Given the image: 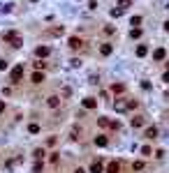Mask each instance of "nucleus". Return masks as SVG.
Masks as SVG:
<instances>
[{"mask_svg": "<svg viewBox=\"0 0 169 173\" xmlns=\"http://www.w3.org/2000/svg\"><path fill=\"white\" fill-rule=\"evenodd\" d=\"M165 30H167V32H169V21H167V23H165Z\"/></svg>", "mask_w": 169, "mask_h": 173, "instance_id": "obj_32", "label": "nucleus"}, {"mask_svg": "<svg viewBox=\"0 0 169 173\" xmlns=\"http://www.w3.org/2000/svg\"><path fill=\"white\" fill-rule=\"evenodd\" d=\"M104 32H107V35H114L116 30H114V26H107V28H104Z\"/></svg>", "mask_w": 169, "mask_h": 173, "instance_id": "obj_28", "label": "nucleus"}, {"mask_svg": "<svg viewBox=\"0 0 169 173\" xmlns=\"http://www.w3.org/2000/svg\"><path fill=\"white\" fill-rule=\"evenodd\" d=\"M162 79H165V81L169 83V72H165V76H162Z\"/></svg>", "mask_w": 169, "mask_h": 173, "instance_id": "obj_31", "label": "nucleus"}, {"mask_svg": "<svg viewBox=\"0 0 169 173\" xmlns=\"http://www.w3.org/2000/svg\"><path fill=\"white\" fill-rule=\"evenodd\" d=\"M79 65H81L79 58H72V60H69V67H79Z\"/></svg>", "mask_w": 169, "mask_h": 173, "instance_id": "obj_22", "label": "nucleus"}, {"mask_svg": "<svg viewBox=\"0 0 169 173\" xmlns=\"http://www.w3.org/2000/svg\"><path fill=\"white\" fill-rule=\"evenodd\" d=\"M97 125H100V127H111V120H107V118H97Z\"/></svg>", "mask_w": 169, "mask_h": 173, "instance_id": "obj_18", "label": "nucleus"}, {"mask_svg": "<svg viewBox=\"0 0 169 173\" xmlns=\"http://www.w3.org/2000/svg\"><path fill=\"white\" fill-rule=\"evenodd\" d=\"M49 53H51L49 46H37V49H35V56H37V58H46Z\"/></svg>", "mask_w": 169, "mask_h": 173, "instance_id": "obj_4", "label": "nucleus"}, {"mask_svg": "<svg viewBox=\"0 0 169 173\" xmlns=\"http://www.w3.org/2000/svg\"><path fill=\"white\" fill-rule=\"evenodd\" d=\"M130 125H132V127H144V118H132V120H130Z\"/></svg>", "mask_w": 169, "mask_h": 173, "instance_id": "obj_13", "label": "nucleus"}, {"mask_svg": "<svg viewBox=\"0 0 169 173\" xmlns=\"http://www.w3.org/2000/svg\"><path fill=\"white\" fill-rule=\"evenodd\" d=\"M90 173H104L102 162H93V164H90Z\"/></svg>", "mask_w": 169, "mask_h": 173, "instance_id": "obj_7", "label": "nucleus"}, {"mask_svg": "<svg viewBox=\"0 0 169 173\" xmlns=\"http://www.w3.org/2000/svg\"><path fill=\"white\" fill-rule=\"evenodd\" d=\"M146 53H148V49H146L144 44H139V46H137V56H139V58H144Z\"/></svg>", "mask_w": 169, "mask_h": 173, "instance_id": "obj_15", "label": "nucleus"}, {"mask_svg": "<svg viewBox=\"0 0 169 173\" xmlns=\"http://www.w3.org/2000/svg\"><path fill=\"white\" fill-rule=\"evenodd\" d=\"M118 169H120L118 162H111V164H109V173H118Z\"/></svg>", "mask_w": 169, "mask_h": 173, "instance_id": "obj_19", "label": "nucleus"}, {"mask_svg": "<svg viewBox=\"0 0 169 173\" xmlns=\"http://www.w3.org/2000/svg\"><path fill=\"white\" fill-rule=\"evenodd\" d=\"M130 5H132V2H130V0H118V5H116V9H120V12H125L127 7H130Z\"/></svg>", "mask_w": 169, "mask_h": 173, "instance_id": "obj_11", "label": "nucleus"}, {"mask_svg": "<svg viewBox=\"0 0 169 173\" xmlns=\"http://www.w3.org/2000/svg\"><path fill=\"white\" fill-rule=\"evenodd\" d=\"M74 173H86V171H84V169H77V171H74Z\"/></svg>", "mask_w": 169, "mask_h": 173, "instance_id": "obj_33", "label": "nucleus"}, {"mask_svg": "<svg viewBox=\"0 0 169 173\" xmlns=\"http://www.w3.org/2000/svg\"><path fill=\"white\" fill-rule=\"evenodd\" d=\"M46 104H49L51 109H58V106H60V97H58V95H51V97L46 99Z\"/></svg>", "mask_w": 169, "mask_h": 173, "instance_id": "obj_5", "label": "nucleus"}, {"mask_svg": "<svg viewBox=\"0 0 169 173\" xmlns=\"http://www.w3.org/2000/svg\"><path fill=\"white\" fill-rule=\"evenodd\" d=\"M44 81V74H42V72H35V74H33V83H42Z\"/></svg>", "mask_w": 169, "mask_h": 173, "instance_id": "obj_16", "label": "nucleus"}, {"mask_svg": "<svg viewBox=\"0 0 169 173\" xmlns=\"http://www.w3.org/2000/svg\"><path fill=\"white\" fill-rule=\"evenodd\" d=\"M135 106H137V102H135V99H130V102H125V99H116L114 109L118 111V113H123V111H127V109H135Z\"/></svg>", "mask_w": 169, "mask_h": 173, "instance_id": "obj_1", "label": "nucleus"}, {"mask_svg": "<svg viewBox=\"0 0 169 173\" xmlns=\"http://www.w3.org/2000/svg\"><path fill=\"white\" fill-rule=\"evenodd\" d=\"M51 35H56V37H60V35H63V26H60V28H54V30H51Z\"/></svg>", "mask_w": 169, "mask_h": 173, "instance_id": "obj_24", "label": "nucleus"}, {"mask_svg": "<svg viewBox=\"0 0 169 173\" xmlns=\"http://www.w3.org/2000/svg\"><path fill=\"white\" fill-rule=\"evenodd\" d=\"M167 69H169V62H167Z\"/></svg>", "mask_w": 169, "mask_h": 173, "instance_id": "obj_34", "label": "nucleus"}, {"mask_svg": "<svg viewBox=\"0 0 169 173\" xmlns=\"http://www.w3.org/2000/svg\"><path fill=\"white\" fill-rule=\"evenodd\" d=\"M33 155H35V159H42V157H44V150H42V148H37Z\"/></svg>", "mask_w": 169, "mask_h": 173, "instance_id": "obj_21", "label": "nucleus"}, {"mask_svg": "<svg viewBox=\"0 0 169 173\" xmlns=\"http://www.w3.org/2000/svg\"><path fill=\"white\" fill-rule=\"evenodd\" d=\"M3 69H7V62H5V60H0V72H3Z\"/></svg>", "mask_w": 169, "mask_h": 173, "instance_id": "obj_29", "label": "nucleus"}, {"mask_svg": "<svg viewBox=\"0 0 169 173\" xmlns=\"http://www.w3.org/2000/svg\"><path fill=\"white\" fill-rule=\"evenodd\" d=\"M21 76H23V67H21V65H16V67L9 72V79L16 83V81H21Z\"/></svg>", "mask_w": 169, "mask_h": 173, "instance_id": "obj_3", "label": "nucleus"}, {"mask_svg": "<svg viewBox=\"0 0 169 173\" xmlns=\"http://www.w3.org/2000/svg\"><path fill=\"white\" fill-rule=\"evenodd\" d=\"M81 104H84V109H95V106H97V99H93V97H86Z\"/></svg>", "mask_w": 169, "mask_h": 173, "instance_id": "obj_6", "label": "nucleus"}, {"mask_svg": "<svg viewBox=\"0 0 169 173\" xmlns=\"http://www.w3.org/2000/svg\"><path fill=\"white\" fill-rule=\"evenodd\" d=\"M141 155H144V157H151V148L144 146V148H141Z\"/></svg>", "mask_w": 169, "mask_h": 173, "instance_id": "obj_25", "label": "nucleus"}, {"mask_svg": "<svg viewBox=\"0 0 169 173\" xmlns=\"http://www.w3.org/2000/svg\"><path fill=\"white\" fill-rule=\"evenodd\" d=\"M33 173H42V164H39V162H35V166H33Z\"/></svg>", "mask_w": 169, "mask_h": 173, "instance_id": "obj_23", "label": "nucleus"}, {"mask_svg": "<svg viewBox=\"0 0 169 173\" xmlns=\"http://www.w3.org/2000/svg\"><path fill=\"white\" fill-rule=\"evenodd\" d=\"M28 132H30V134H39V125L37 122H30V125H28Z\"/></svg>", "mask_w": 169, "mask_h": 173, "instance_id": "obj_17", "label": "nucleus"}, {"mask_svg": "<svg viewBox=\"0 0 169 173\" xmlns=\"http://www.w3.org/2000/svg\"><path fill=\"white\" fill-rule=\"evenodd\" d=\"M3 111H5V102L0 99V113H3Z\"/></svg>", "mask_w": 169, "mask_h": 173, "instance_id": "obj_30", "label": "nucleus"}, {"mask_svg": "<svg viewBox=\"0 0 169 173\" xmlns=\"http://www.w3.org/2000/svg\"><path fill=\"white\" fill-rule=\"evenodd\" d=\"M165 56H167L165 49H155V51H153V58H155V60H165Z\"/></svg>", "mask_w": 169, "mask_h": 173, "instance_id": "obj_10", "label": "nucleus"}, {"mask_svg": "<svg viewBox=\"0 0 169 173\" xmlns=\"http://www.w3.org/2000/svg\"><path fill=\"white\" fill-rule=\"evenodd\" d=\"M146 139H158V127H148L146 129Z\"/></svg>", "mask_w": 169, "mask_h": 173, "instance_id": "obj_12", "label": "nucleus"}, {"mask_svg": "<svg viewBox=\"0 0 169 173\" xmlns=\"http://www.w3.org/2000/svg\"><path fill=\"white\" fill-rule=\"evenodd\" d=\"M107 136H95V146H100V148H104V146H107Z\"/></svg>", "mask_w": 169, "mask_h": 173, "instance_id": "obj_14", "label": "nucleus"}, {"mask_svg": "<svg viewBox=\"0 0 169 173\" xmlns=\"http://www.w3.org/2000/svg\"><path fill=\"white\" fill-rule=\"evenodd\" d=\"M5 39H7V42H12V46H16V49L21 46V37H19L16 32H5Z\"/></svg>", "mask_w": 169, "mask_h": 173, "instance_id": "obj_2", "label": "nucleus"}, {"mask_svg": "<svg viewBox=\"0 0 169 173\" xmlns=\"http://www.w3.org/2000/svg\"><path fill=\"white\" fill-rule=\"evenodd\" d=\"M81 44H84V42L79 37H69V49H81Z\"/></svg>", "mask_w": 169, "mask_h": 173, "instance_id": "obj_8", "label": "nucleus"}, {"mask_svg": "<svg viewBox=\"0 0 169 173\" xmlns=\"http://www.w3.org/2000/svg\"><path fill=\"white\" fill-rule=\"evenodd\" d=\"M111 51H114L111 44H102V46H100V53H102V56H111Z\"/></svg>", "mask_w": 169, "mask_h": 173, "instance_id": "obj_9", "label": "nucleus"}, {"mask_svg": "<svg viewBox=\"0 0 169 173\" xmlns=\"http://www.w3.org/2000/svg\"><path fill=\"white\" fill-rule=\"evenodd\" d=\"M130 37H132V39L141 37V30H139V28H132V30H130Z\"/></svg>", "mask_w": 169, "mask_h": 173, "instance_id": "obj_20", "label": "nucleus"}, {"mask_svg": "<svg viewBox=\"0 0 169 173\" xmlns=\"http://www.w3.org/2000/svg\"><path fill=\"white\" fill-rule=\"evenodd\" d=\"M132 169H135V171H141V169H144V162H135V164H132Z\"/></svg>", "mask_w": 169, "mask_h": 173, "instance_id": "obj_26", "label": "nucleus"}, {"mask_svg": "<svg viewBox=\"0 0 169 173\" xmlns=\"http://www.w3.org/2000/svg\"><path fill=\"white\" fill-rule=\"evenodd\" d=\"M130 23H132V26H139V23H141V16H132Z\"/></svg>", "mask_w": 169, "mask_h": 173, "instance_id": "obj_27", "label": "nucleus"}]
</instances>
